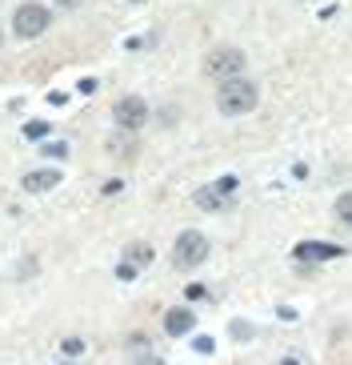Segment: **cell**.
Returning a JSON list of instances; mask_svg holds the SVG:
<instances>
[{
  "label": "cell",
  "mask_w": 352,
  "mask_h": 365,
  "mask_svg": "<svg viewBox=\"0 0 352 365\" xmlns=\"http://www.w3.org/2000/svg\"><path fill=\"white\" fill-rule=\"evenodd\" d=\"M204 73L216 76V81H236V76L245 73V53L240 48H233V44H220V48H213V53L204 56Z\"/></svg>",
  "instance_id": "cell-2"
},
{
  "label": "cell",
  "mask_w": 352,
  "mask_h": 365,
  "mask_svg": "<svg viewBox=\"0 0 352 365\" xmlns=\"http://www.w3.org/2000/svg\"><path fill=\"white\" fill-rule=\"evenodd\" d=\"M44 133H48V125H44V120H28V125H24V137H32V140H41Z\"/></svg>",
  "instance_id": "cell-14"
},
{
  "label": "cell",
  "mask_w": 352,
  "mask_h": 365,
  "mask_svg": "<svg viewBox=\"0 0 352 365\" xmlns=\"http://www.w3.org/2000/svg\"><path fill=\"white\" fill-rule=\"evenodd\" d=\"M196 329V317H192V309H184V305H176V309L164 313V333L169 337H184V333Z\"/></svg>",
  "instance_id": "cell-7"
},
{
  "label": "cell",
  "mask_w": 352,
  "mask_h": 365,
  "mask_svg": "<svg viewBox=\"0 0 352 365\" xmlns=\"http://www.w3.org/2000/svg\"><path fill=\"white\" fill-rule=\"evenodd\" d=\"M112 117H117V125L124 133H137L144 120H149V105L140 97H124V101H117V108H112Z\"/></svg>",
  "instance_id": "cell-5"
},
{
  "label": "cell",
  "mask_w": 352,
  "mask_h": 365,
  "mask_svg": "<svg viewBox=\"0 0 352 365\" xmlns=\"http://www.w3.org/2000/svg\"><path fill=\"white\" fill-rule=\"evenodd\" d=\"M137 365H164V357H156V354H140V357H137Z\"/></svg>",
  "instance_id": "cell-18"
},
{
  "label": "cell",
  "mask_w": 352,
  "mask_h": 365,
  "mask_svg": "<svg viewBox=\"0 0 352 365\" xmlns=\"http://www.w3.org/2000/svg\"><path fill=\"white\" fill-rule=\"evenodd\" d=\"M204 257H208V237L196 233V229H184V233L176 237V245H172V265L196 269V265H204Z\"/></svg>",
  "instance_id": "cell-3"
},
{
  "label": "cell",
  "mask_w": 352,
  "mask_h": 365,
  "mask_svg": "<svg viewBox=\"0 0 352 365\" xmlns=\"http://www.w3.org/2000/svg\"><path fill=\"white\" fill-rule=\"evenodd\" d=\"M152 261V245H144V241H137V245H128V265H149Z\"/></svg>",
  "instance_id": "cell-10"
},
{
  "label": "cell",
  "mask_w": 352,
  "mask_h": 365,
  "mask_svg": "<svg viewBox=\"0 0 352 365\" xmlns=\"http://www.w3.org/2000/svg\"><path fill=\"white\" fill-rule=\"evenodd\" d=\"M24 193H48V189H56L60 185V173L56 169H32V173H24Z\"/></svg>",
  "instance_id": "cell-8"
},
{
  "label": "cell",
  "mask_w": 352,
  "mask_h": 365,
  "mask_svg": "<svg viewBox=\"0 0 352 365\" xmlns=\"http://www.w3.org/2000/svg\"><path fill=\"white\" fill-rule=\"evenodd\" d=\"M277 365H300V361H297V357H280Z\"/></svg>",
  "instance_id": "cell-21"
},
{
  "label": "cell",
  "mask_w": 352,
  "mask_h": 365,
  "mask_svg": "<svg viewBox=\"0 0 352 365\" xmlns=\"http://www.w3.org/2000/svg\"><path fill=\"white\" fill-rule=\"evenodd\" d=\"M196 205H201L204 213H216V209H224V197L216 193L213 185H204V189H196Z\"/></svg>",
  "instance_id": "cell-9"
},
{
  "label": "cell",
  "mask_w": 352,
  "mask_h": 365,
  "mask_svg": "<svg viewBox=\"0 0 352 365\" xmlns=\"http://www.w3.org/2000/svg\"><path fill=\"white\" fill-rule=\"evenodd\" d=\"M117 277H120V281H132V277H137V265H128V261H120V265H117Z\"/></svg>",
  "instance_id": "cell-17"
},
{
  "label": "cell",
  "mask_w": 352,
  "mask_h": 365,
  "mask_svg": "<svg viewBox=\"0 0 352 365\" xmlns=\"http://www.w3.org/2000/svg\"><path fill=\"white\" fill-rule=\"evenodd\" d=\"M213 189H216V193H220V197H224V201H228V197H233V193H236V177H220V181H216V185H213Z\"/></svg>",
  "instance_id": "cell-13"
},
{
  "label": "cell",
  "mask_w": 352,
  "mask_h": 365,
  "mask_svg": "<svg viewBox=\"0 0 352 365\" xmlns=\"http://www.w3.org/2000/svg\"><path fill=\"white\" fill-rule=\"evenodd\" d=\"M196 349L201 354H213V337H196Z\"/></svg>",
  "instance_id": "cell-19"
},
{
  "label": "cell",
  "mask_w": 352,
  "mask_h": 365,
  "mask_svg": "<svg viewBox=\"0 0 352 365\" xmlns=\"http://www.w3.org/2000/svg\"><path fill=\"white\" fill-rule=\"evenodd\" d=\"M60 349H64V357H80L85 354V341H80V337H64Z\"/></svg>",
  "instance_id": "cell-12"
},
{
  "label": "cell",
  "mask_w": 352,
  "mask_h": 365,
  "mask_svg": "<svg viewBox=\"0 0 352 365\" xmlns=\"http://www.w3.org/2000/svg\"><path fill=\"white\" fill-rule=\"evenodd\" d=\"M233 337H236V341H248V337H252V325H248V322H233Z\"/></svg>",
  "instance_id": "cell-15"
},
{
  "label": "cell",
  "mask_w": 352,
  "mask_h": 365,
  "mask_svg": "<svg viewBox=\"0 0 352 365\" xmlns=\"http://www.w3.org/2000/svg\"><path fill=\"white\" fill-rule=\"evenodd\" d=\"M336 217H341L344 225H352V189L336 197Z\"/></svg>",
  "instance_id": "cell-11"
},
{
  "label": "cell",
  "mask_w": 352,
  "mask_h": 365,
  "mask_svg": "<svg viewBox=\"0 0 352 365\" xmlns=\"http://www.w3.org/2000/svg\"><path fill=\"white\" fill-rule=\"evenodd\" d=\"M256 101H260V88H256L252 81H245V76L224 81L220 93H216V108H220L224 117H245V113L256 108Z\"/></svg>",
  "instance_id": "cell-1"
},
{
  "label": "cell",
  "mask_w": 352,
  "mask_h": 365,
  "mask_svg": "<svg viewBox=\"0 0 352 365\" xmlns=\"http://www.w3.org/2000/svg\"><path fill=\"white\" fill-rule=\"evenodd\" d=\"M48 9L44 4H21V9L12 12V33L21 36V41H36V36L48 29Z\"/></svg>",
  "instance_id": "cell-4"
},
{
  "label": "cell",
  "mask_w": 352,
  "mask_h": 365,
  "mask_svg": "<svg viewBox=\"0 0 352 365\" xmlns=\"http://www.w3.org/2000/svg\"><path fill=\"white\" fill-rule=\"evenodd\" d=\"M292 257L297 261H336V257H344V249L329 245V241H300V245L292 249Z\"/></svg>",
  "instance_id": "cell-6"
},
{
  "label": "cell",
  "mask_w": 352,
  "mask_h": 365,
  "mask_svg": "<svg viewBox=\"0 0 352 365\" xmlns=\"http://www.w3.org/2000/svg\"><path fill=\"white\" fill-rule=\"evenodd\" d=\"M68 153V145L64 140H53V145H44V157H64Z\"/></svg>",
  "instance_id": "cell-16"
},
{
  "label": "cell",
  "mask_w": 352,
  "mask_h": 365,
  "mask_svg": "<svg viewBox=\"0 0 352 365\" xmlns=\"http://www.w3.org/2000/svg\"><path fill=\"white\" fill-rule=\"evenodd\" d=\"M80 0H56V9H76Z\"/></svg>",
  "instance_id": "cell-20"
}]
</instances>
